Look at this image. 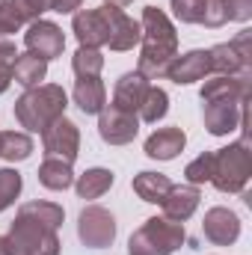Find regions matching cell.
I'll return each mask as SVG.
<instances>
[{"instance_id":"5b68a950","label":"cell","mask_w":252,"mask_h":255,"mask_svg":"<svg viewBox=\"0 0 252 255\" xmlns=\"http://www.w3.org/2000/svg\"><path fill=\"white\" fill-rule=\"evenodd\" d=\"M184 244V223L151 217L127 241V255H172Z\"/></svg>"},{"instance_id":"603a6c76","label":"cell","mask_w":252,"mask_h":255,"mask_svg":"<svg viewBox=\"0 0 252 255\" xmlns=\"http://www.w3.org/2000/svg\"><path fill=\"white\" fill-rule=\"evenodd\" d=\"M39 181L48 190H65V187H71V181H74L71 163H65L60 157H45L42 166H39Z\"/></svg>"},{"instance_id":"d6986e66","label":"cell","mask_w":252,"mask_h":255,"mask_svg":"<svg viewBox=\"0 0 252 255\" xmlns=\"http://www.w3.org/2000/svg\"><path fill=\"white\" fill-rule=\"evenodd\" d=\"M187 136L181 128H160L145 139V154L154 160H172L178 151H184Z\"/></svg>"},{"instance_id":"f546056e","label":"cell","mask_w":252,"mask_h":255,"mask_svg":"<svg viewBox=\"0 0 252 255\" xmlns=\"http://www.w3.org/2000/svg\"><path fill=\"white\" fill-rule=\"evenodd\" d=\"M21 193V175L15 169H0V211H6Z\"/></svg>"},{"instance_id":"d6a6232c","label":"cell","mask_w":252,"mask_h":255,"mask_svg":"<svg viewBox=\"0 0 252 255\" xmlns=\"http://www.w3.org/2000/svg\"><path fill=\"white\" fill-rule=\"evenodd\" d=\"M226 21H229V15H226V0H205L202 24H205V27H223Z\"/></svg>"},{"instance_id":"d590c367","label":"cell","mask_w":252,"mask_h":255,"mask_svg":"<svg viewBox=\"0 0 252 255\" xmlns=\"http://www.w3.org/2000/svg\"><path fill=\"white\" fill-rule=\"evenodd\" d=\"M80 3L83 0H51V9L54 12H74V9H80Z\"/></svg>"},{"instance_id":"30bf717a","label":"cell","mask_w":252,"mask_h":255,"mask_svg":"<svg viewBox=\"0 0 252 255\" xmlns=\"http://www.w3.org/2000/svg\"><path fill=\"white\" fill-rule=\"evenodd\" d=\"M136 130H139V116L136 113H125V110H119L113 104L98 113V133L110 145H125V142H130L136 136Z\"/></svg>"},{"instance_id":"83f0119b","label":"cell","mask_w":252,"mask_h":255,"mask_svg":"<svg viewBox=\"0 0 252 255\" xmlns=\"http://www.w3.org/2000/svg\"><path fill=\"white\" fill-rule=\"evenodd\" d=\"M71 68L77 77H98L101 68H104V57L98 48H77L74 60H71Z\"/></svg>"},{"instance_id":"1f68e13d","label":"cell","mask_w":252,"mask_h":255,"mask_svg":"<svg viewBox=\"0 0 252 255\" xmlns=\"http://www.w3.org/2000/svg\"><path fill=\"white\" fill-rule=\"evenodd\" d=\"M15 45L12 42H0V95L9 89L12 83V65H15Z\"/></svg>"},{"instance_id":"9a60e30c","label":"cell","mask_w":252,"mask_h":255,"mask_svg":"<svg viewBox=\"0 0 252 255\" xmlns=\"http://www.w3.org/2000/svg\"><path fill=\"white\" fill-rule=\"evenodd\" d=\"M148 86H151V83H148L139 71L122 74L119 83H116V92H113V107H119V110H125V113H139Z\"/></svg>"},{"instance_id":"f1b7e54d","label":"cell","mask_w":252,"mask_h":255,"mask_svg":"<svg viewBox=\"0 0 252 255\" xmlns=\"http://www.w3.org/2000/svg\"><path fill=\"white\" fill-rule=\"evenodd\" d=\"M211 172H214V151H205V154H199L196 160H190L187 169H184V175H187L190 184H205V181H211Z\"/></svg>"},{"instance_id":"8d00e7d4","label":"cell","mask_w":252,"mask_h":255,"mask_svg":"<svg viewBox=\"0 0 252 255\" xmlns=\"http://www.w3.org/2000/svg\"><path fill=\"white\" fill-rule=\"evenodd\" d=\"M127 3H130V0H107V6H119V9L127 6Z\"/></svg>"},{"instance_id":"7402d4cb","label":"cell","mask_w":252,"mask_h":255,"mask_svg":"<svg viewBox=\"0 0 252 255\" xmlns=\"http://www.w3.org/2000/svg\"><path fill=\"white\" fill-rule=\"evenodd\" d=\"M169 190H172V181L166 175H160V172H139V175H133V193L142 202L160 205Z\"/></svg>"},{"instance_id":"cb8c5ba5","label":"cell","mask_w":252,"mask_h":255,"mask_svg":"<svg viewBox=\"0 0 252 255\" xmlns=\"http://www.w3.org/2000/svg\"><path fill=\"white\" fill-rule=\"evenodd\" d=\"M77 196L80 199H98V196H104V193L113 187V172L110 169H101V166H95V169H86L80 178H77Z\"/></svg>"},{"instance_id":"e0dca14e","label":"cell","mask_w":252,"mask_h":255,"mask_svg":"<svg viewBox=\"0 0 252 255\" xmlns=\"http://www.w3.org/2000/svg\"><path fill=\"white\" fill-rule=\"evenodd\" d=\"M205 74H211L208 51H190L184 57H175L166 68V77L175 83H196V80H205Z\"/></svg>"},{"instance_id":"9c48e42d","label":"cell","mask_w":252,"mask_h":255,"mask_svg":"<svg viewBox=\"0 0 252 255\" xmlns=\"http://www.w3.org/2000/svg\"><path fill=\"white\" fill-rule=\"evenodd\" d=\"M71 27H74V36H77L80 48H101V45L110 42V15H107V6L77 12L74 21H71Z\"/></svg>"},{"instance_id":"7a4b0ae2","label":"cell","mask_w":252,"mask_h":255,"mask_svg":"<svg viewBox=\"0 0 252 255\" xmlns=\"http://www.w3.org/2000/svg\"><path fill=\"white\" fill-rule=\"evenodd\" d=\"M142 54H139V65L136 71L145 77V80H160L166 77V68L169 63L178 57V36H175V27L172 21L166 18L163 9L157 6H145L142 12Z\"/></svg>"},{"instance_id":"2e32d148","label":"cell","mask_w":252,"mask_h":255,"mask_svg":"<svg viewBox=\"0 0 252 255\" xmlns=\"http://www.w3.org/2000/svg\"><path fill=\"white\" fill-rule=\"evenodd\" d=\"M107 15H110V51H130L133 45H139L142 39V27L127 18L119 6H107Z\"/></svg>"},{"instance_id":"8fae6325","label":"cell","mask_w":252,"mask_h":255,"mask_svg":"<svg viewBox=\"0 0 252 255\" xmlns=\"http://www.w3.org/2000/svg\"><path fill=\"white\" fill-rule=\"evenodd\" d=\"M244 116H247V101H235V98L205 101V128L214 136H226L235 128H241Z\"/></svg>"},{"instance_id":"e575fe53","label":"cell","mask_w":252,"mask_h":255,"mask_svg":"<svg viewBox=\"0 0 252 255\" xmlns=\"http://www.w3.org/2000/svg\"><path fill=\"white\" fill-rule=\"evenodd\" d=\"M21 3H24L27 15H30L33 21H36V18H39L42 12H48V9H51V0H21Z\"/></svg>"},{"instance_id":"277c9868","label":"cell","mask_w":252,"mask_h":255,"mask_svg":"<svg viewBox=\"0 0 252 255\" xmlns=\"http://www.w3.org/2000/svg\"><path fill=\"white\" fill-rule=\"evenodd\" d=\"M252 175V151H250V136L214 151V172L211 184L220 193H244L247 181Z\"/></svg>"},{"instance_id":"44dd1931","label":"cell","mask_w":252,"mask_h":255,"mask_svg":"<svg viewBox=\"0 0 252 255\" xmlns=\"http://www.w3.org/2000/svg\"><path fill=\"white\" fill-rule=\"evenodd\" d=\"M45 74H48V63H45L42 57H36V54H30V51L15 57V65H12V77H15V83H21L24 89L42 86Z\"/></svg>"},{"instance_id":"8992f818","label":"cell","mask_w":252,"mask_h":255,"mask_svg":"<svg viewBox=\"0 0 252 255\" xmlns=\"http://www.w3.org/2000/svg\"><path fill=\"white\" fill-rule=\"evenodd\" d=\"M252 30H241L235 42L214 45L208 51L211 57V71L214 74H241L252 68Z\"/></svg>"},{"instance_id":"d4e9b609","label":"cell","mask_w":252,"mask_h":255,"mask_svg":"<svg viewBox=\"0 0 252 255\" xmlns=\"http://www.w3.org/2000/svg\"><path fill=\"white\" fill-rule=\"evenodd\" d=\"M33 154V139L21 130H3L0 133V157H6L9 163L15 160H27Z\"/></svg>"},{"instance_id":"836d02e7","label":"cell","mask_w":252,"mask_h":255,"mask_svg":"<svg viewBox=\"0 0 252 255\" xmlns=\"http://www.w3.org/2000/svg\"><path fill=\"white\" fill-rule=\"evenodd\" d=\"M226 15H229V21H250L252 0H226Z\"/></svg>"},{"instance_id":"74e56055","label":"cell","mask_w":252,"mask_h":255,"mask_svg":"<svg viewBox=\"0 0 252 255\" xmlns=\"http://www.w3.org/2000/svg\"><path fill=\"white\" fill-rule=\"evenodd\" d=\"M0 255H9V250H6V238H0Z\"/></svg>"},{"instance_id":"4fadbf2b","label":"cell","mask_w":252,"mask_h":255,"mask_svg":"<svg viewBox=\"0 0 252 255\" xmlns=\"http://www.w3.org/2000/svg\"><path fill=\"white\" fill-rule=\"evenodd\" d=\"M202 232H205V238H208L211 244L229 247V244H235V241L241 238V220H238V214L229 211V208H211V211L205 214Z\"/></svg>"},{"instance_id":"7c38bea8","label":"cell","mask_w":252,"mask_h":255,"mask_svg":"<svg viewBox=\"0 0 252 255\" xmlns=\"http://www.w3.org/2000/svg\"><path fill=\"white\" fill-rule=\"evenodd\" d=\"M24 42H27V51L36 54V57H42L45 63H48V60H57L65 48L63 30H60L54 21H42V18H36V21L30 24Z\"/></svg>"},{"instance_id":"4dcf8cb0","label":"cell","mask_w":252,"mask_h":255,"mask_svg":"<svg viewBox=\"0 0 252 255\" xmlns=\"http://www.w3.org/2000/svg\"><path fill=\"white\" fill-rule=\"evenodd\" d=\"M172 12H175V18L184 21V24H202L205 0H172Z\"/></svg>"},{"instance_id":"4316f807","label":"cell","mask_w":252,"mask_h":255,"mask_svg":"<svg viewBox=\"0 0 252 255\" xmlns=\"http://www.w3.org/2000/svg\"><path fill=\"white\" fill-rule=\"evenodd\" d=\"M166 110H169V95L160 86H148L145 101H142V107H139L136 116H139V122H157V119L166 116Z\"/></svg>"},{"instance_id":"5bb4252c","label":"cell","mask_w":252,"mask_h":255,"mask_svg":"<svg viewBox=\"0 0 252 255\" xmlns=\"http://www.w3.org/2000/svg\"><path fill=\"white\" fill-rule=\"evenodd\" d=\"M217 98L250 101V71H241V74H217V77L205 80L202 101H217Z\"/></svg>"},{"instance_id":"6da1fadb","label":"cell","mask_w":252,"mask_h":255,"mask_svg":"<svg viewBox=\"0 0 252 255\" xmlns=\"http://www.w3.org/2000/svg\"><path fill=\"white\" fill-rule=\"evenodd\" d=\"M63 208L54 202H27L18 208L6 235L9 255H60L57 229L63 226Z\"/></svg>"},{"instance_id":"ac0fdd59","label":"cell","mask_w":252,"mask_h":255,"mask_svg":"<svg viewBox=\"0 0 252 255\" xmlns=\"http://www.w3.org/2000/svg\"><path fill=\"white\" fill-rule=\"evenodd\" d=\"M199 199H202V193H199L196 184H181V187L172 184V190L166 193V199L160 202L163 205V217L175 220V223H184V220L193 217V211L199 208Z\"/></svg>"},{"instance_id":"484cf974","label":"cell","mask_w":252,"mask_h":255,"mask_svg":"<svg viewBox=\"0 0 252 255\" xmlns=\"http://www.w3.org/2000/svg\"><path fill=\"white\" fill-rule=\"evenodd\" d=\"M27 21H33V18L27 15L21 0H0V36L18 33Z\"/></svg>"},{"instance_id":"3957f363","label":"cell","mask_w":252,"mask_h":255,"mask_svg":"<svg viewBox=\"0 0 252 255\" xmlns=\"http://www.w3.org/2000/svg\"><path fill=\"white\" fill-rule=\"evenodd\" d=\"M68 107V95L63 86L57 83H42L27 89L18 101H15V119L21 122V128L42 133L51 122H57L60 116H65Z\"/></svg>"},{"instance_id":"52a82bcc","label":"cell","mask_w":252,"mask_h":255,"mask_svg":"<svg viewBox=\"0 0 252 255\" xmlns=\"http://www.w3.org/2000/svg\"><path fill=\"white\" fill-rule=\"evenodd\" d=\"M77 235H80V241H83L86 247L104 250V247H110L113 238H116V220H113L110 211H104V208H98V205H89V208H83V214H80Z\"/></svg>"},{"instance_id":"ffe728a7","label":"cell","mask_w":252,"mask_h":255,"mask_svg":"<svg viewBox=\"0 0 252 255\" xmlns=\"http://www.w3.org/2000/svg\"><path fill=\"white\" fill-rule=\"evenodd\" d=\"M71 98H74V104H77L86 116L101 113V110L107 107V89H104L101 77H77Z\"/></svg>"},{"instance_id":"ba28073f","label":"cell","mask_w":252,"mask_h":255,"mask_svg":"<svg viewBox=\"0 0 252 255\" xmlns=\"http://www.w3.org/2000/svg\"><path fill=\"white\" fill-rule=\"evenodd\" d=\"M42 142H45V154L48 157H60L65 163H74L77 148H80L77 125L68 122L65 116H60L57 122H51V125L42 130Z\"/></svg>"}]
</instances>
